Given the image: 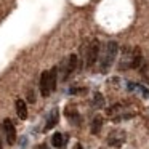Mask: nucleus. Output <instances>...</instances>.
Masks as SVG:
<instances>
[{
    "mask_svg": "<svg viewBox=\"0 0 149 149\" xmlns=\"http://www.w3.org/2000/svg\"><path fill=\"white\" fill-rule=\"evenodd\" d=\"M117 52H119L117 42H107L106 43V50H104V55H103V58H101V64H100V68L103 72H107V69L114 64Z\"/></svg>",
    "mask_w": 149,
    "mask_h": 149,
    "instance_id": "f257e3e1",
    "label": "nucleus"
},
{
    "mask_svg": "<svg viewBox=\"0 0 149 149\" xmlns=\"http://www.w3.org/2000/svg\"><path fill=\"white\" fill-rule=\"evenodd\" d=\"M100 50H101L100 40L93 39L91 43L88 45V50H87V68H93L96 64L98 58H100Z\"/></svg>",
    "mask_w": 149,
    "mask_h": 149,
    "instance_id": "f03ea898",
    "label": "nucleus"
},
{
    "mask_svg": "<svg viewBox=\"0 0 149 149\" xmlns=\"http://www.w3.org/2000/svg\"><path fill=\"white\" fill-rule=\"evenodd\" d=\"M3 128H5V133H7L8 144H15V141H16V128H15L13 122L10 119L3 120Z\"/></svg>",
    "mask_w": 149,
    "mask_h": 149,
    "instance_id": "7ed1b4c3",
    "label": "nucleus"
},
{
    "mask_svg": "<svg viewBox=\"0 0 149 149\" xmlns=\"http://www.w3.org/2000/svg\"><path fill=\"white\" fill-rule=\"evenodd\" d=\"M40 93H42V96H48L52 93L48 84V71L42 72V75H40Z\"/></svg>",
    "mask_w": 149,
    "mask_h": 149,
    "instance_id": "20e7f679",
    "label": "nucleus"
},
{
    "mask_svg": "<svg viewBox=\"0 0 149 149\" xmlns=\"http://www.w3.org/2000/svg\"><path fill=\"white\" fill-rule=\"evenodd\" d=\"M15 106H16V114H18V117H19L21 120H26V119H27V106H26V101L21 100V98H18L16 103H15Z\"/></svg>",
    "mask_w": 149,
    "mask_h": 149,
    "instance_id": "39448f33",
    "label": "nucleus"
},
{
    "mask_svg": "<svg viewBox=\"0 0 149 149\" xmlns=\"http://www.w3.org/2000/svg\"><path fill=\"white\" fill-rule=\"evenodd\" d=\"M75 68H77V56L75 55H71L69 56V59H68V66H66V69H64V80L69 77V75L72 74V72L75 71Z\"/></svg>",
    "mask_w": 149,
    "mask_h": 149,
    "instance_id": "423d86ee",
    "label": "nucleus"
},
{
    "mask_svg": "<svg viewBox=\"0 0 149 149\" xmlns=\"http://www.w3.org/2000/svg\"><path fill=\"white\" fill-rule=\"evenodd\" d=\"M58 120H59V112H58V109H53L52 112H50V116H48V119H47V125H45V130H52L53 127L58 123Z\"/></svg>",
    "mask_w": 149,
    "mask_h": 149,
    "instance_id": "0eeeda50",
    "label": "nucleus"
},
{
    "mask_svg": "<svg viewBox=\"0 0 149 149\" xmlns=\"http://www.w3.org/2000/svg\"><path fill=\"white\" fill-rule=\"evenodd\" d=\"M56 80H58V68H52L48 71V84H50V91L56 88Z\"/></svg>",
    "mask_w": 149,
    "mask_h": 149,
    "instance_id": "6e6552de",
    "label": "nucleus"
},
{
    "mask_svg": "<svg viewBox=\"0 0 149 149\" xmlns=\"http://www.w3.org/2000/svg\"><path fill=\"white\" fill-rule=\"evenodd\" d=\"M101 127H103V117L96 116L93 119V122H91V133H93V135H96V133L101 130Z\"/></svg>",
    "mask_w": 149,
    "mask_h": 149,
    "instance_id": "1a4fd4ad",
    "label": "nucleus"
},
{
    "mask_svg": "<svg viewBox=\"0 0 149 149\" xmlns=\"http://www.w3.org/2000/svg\"><path fill=\"white\" fill-rule=\"evenodd\" d=\"M52 144L55 146V148H61V146L64 144V136H63L61 133H55V135L52 136Z\"/></svg>",
    "mask_w": 149,
    "mask_h": 149,
    "instance_id": "9d476101",
    "label": "nucleus"
},
{
    "mask_svg": "<svg viewBox=\"0 0 149 149\" xmlns=\"http://www.w3.org/2000/svg\"><path fill=\"white\" fill-rule=\"evenodd\" d=\"M93 103H95V106H98V107H103L104 106V100H103V95L101 93H95V96H93Z\"/></svg>",
    "mask_w": 149,
    "mask_h": 149,
    "instance_id": "9b49d317",
    "label": "nucleus"
},
{
    "mask_svg": "<svg viewBox=\"0 0 149 149\" xmlns=\"http://www.w3.org/2000/svg\"><path fill=\"white\" fill-rule=\"evenodd\" d=\"M123 139H125L123 136H122V138H116V136H109V144H111V146H120V144L123 143Z\"/></svg>",
    "mask_w": 149,
    "mask_h": 149,
    "instance_id": "f8f14e48",
    "label": "nucleus"
},
{
    "mask_svg": "<svg viewBox=\"0 0 149 149\" xmlns=\"http://www.w3.org/2000/svg\"><path fill=\"white\" fill-rule=\"evenodd\" d=\"M27 100H29V103H36V95H34L32 91H29V93H27Z\"/></svg>",
    "mask_w": 149,
    "mask_h": 149,
    "instance_id": "ddd939ff",
    "label": "nucleus"
},
{
    "mask_svg": "<svg viewBox=\"0 0 149 149\" xmlns=\"http://www.w3.org/2000/svg\"><path fill=\"white\" fill-rule=\"evenodd\" d=\"M75 149H84V148H82V144H75Z\"/></svg>",
    "mask_w": 149,
    "mask_h": 149,
    "instance_id": "4468645a",
    "label": "nucleus"
},
{
    "mask_svg": "<svg viewBox=\"0 0 149 149\" xmlns=\"http://www.w3.org/2000/svg\"><path fill=\"white\" fill-rule=\"evenodd\" d=\"M0 149H3V148H2V138H0Z\"/></svg>",
    "mask_w": 149,
    "mask_h": 149,
    "instance_id": "2eb2a0df",
    "label": "nucleus"
}]
</instances>
